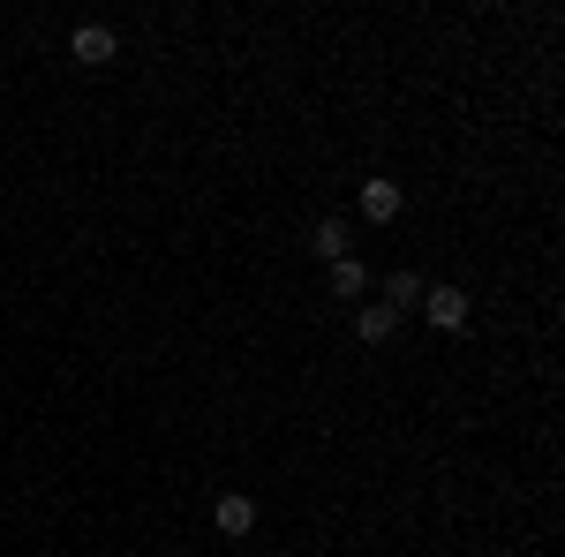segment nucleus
<instances>
[{"label":"nucleus","instance_id":"4","mask_svg":"<svg viewBox=\"0 0 565 557\" xmlns=\"http://www.w3.org/2000/svg\"><path fill=\"white\" fill-rule=\"evenodd\" d=\"M399 204H407V196H399V181H362V218L392 226V218H399Z\"/></svg>","mask_w":565,"mask_h":557},{"label":"nucleus","instance_id":"7","mask_svg":"<svg viewBox=\"0 0 565 557\" xmlns=\"http://www.w3.org/2000/svg\"><path fill=\"white\" fill-rule=\"evenodd\" d=\"M324 271H332V294H340V301H354L362 287H370V271H362V257H340V264H324Z\"/></svg>","mask_w":565,"mask_h":557},{"label":"nucleus","instance_id":"5","mask_svg":"<svg viewBox=\"0 0 565 557\" xmlns=\"http://www.w3.org/2000/svg\"><path fill=\"white\" fill-rule=\"evenodd\" d=\"M354 332H362L370 346H377V340H392V332H399V309H392V301H370V309L354 317Z\"/></svg>","mask_w":565,"mask_h":557},{"label":"nucleus","instance_id":"2","mask_svg":"<svg viewBox=\"0 0 565 557\" xmlns=\"http://www.w3.org/2000/svg\"><path fill=\"white\" fill-rule=\"evenodd\" d=\"M212 519H218V535H249V527H257V497L218 490V497H212Z\"/></svg>","mask_w":565,"mask_h":557},{"label":"nucleus","instance_id":"6","mask_svg":"<svg viewBox=\"0 0 565 557\" xmlns=\"http://www.w3.org/2000/svg\"><path fill=\"white\" fill-rule=\"evenodd\" d=\"M309 249H317V257H324V264L354 257V249H348V226H340V218H317V234H309Z\"/></svg>","mask_w":565,"mask_h":557},{"label":"nucleus","instance_id":"1","mask_svg":"<svg viewBox=\"0 0 565 557\" xmlns=\"http://www.w3.org/2000/svg\"><path fill=\"white\" fill-rule=\"evenodd\" d=\"M423 317H430L437 332H468V317H476V309H468L460 287H423Z\"/></svg>","mask_w":565,"mask_h":557},{"label":"nucleus","instance_id":"3","mask_svg":"<svg viewBox=\"0 0 565 557\" xmlns=\"http://www.w3.org/2000/svg\"><path fill=\"white\" fill-rule=\"evenodd\" d=\"M68 53H76V61H84V68H106V61H114V53H121V39H114V31H106V23H84V31H76V39H68Z\"/></svg>","mask_w":565,"mask_h":557},{"label":"nucleus","instance_id":"8","mask_svg":"<svg viewBox=\"0 0 565 557\" xmlns=\"http://www.w3.org/2000/svg\"><path fill=\"white\" fill-rule=\"evenodd\" d=\"M385 301L399 309V317H407V309L423 301V271H392V279H385Z\"/></svg>","mask_w":565,"mask_h":557}]
</instances>
